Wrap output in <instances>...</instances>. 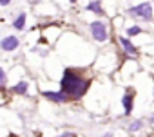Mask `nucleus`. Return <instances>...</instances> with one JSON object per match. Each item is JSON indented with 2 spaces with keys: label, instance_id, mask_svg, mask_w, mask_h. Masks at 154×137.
Here are the masks:
<instances>
[{
  "label": "nucleus",
  "instance_id": "nucleus-1",
  "mask_svg": "<svg viewBox=\"0 0 154 137\" xmlns=\"http://www.w3.org/2000/svg\"><path fill=\"white\" fill-rule=\"evenodd\" d=\"M91 81L82 78L80 74H76L71 68H65L62 81H60V92L67 98V99H80L87 90H89Z\"/></svg>",
  "mask_w": 154,
  "mask_h": 137
},
{
  "label": "nucleus",
  "instance_id": "nucleus-2",
  "mask_svg": "<svg viewBox=\"0 0 154 137\" xmlns=\"http://www.w3.org/2000/svg\"><path fill=\"white\" fill-rule=\"evenodd\" d=\"M129 15L134 16V18L145 20V22H150L152 20V6H150V2L138 4V6H134V7L129 9Z\"/></svg>",
  "mask_w": 154,
  "mask_h": 137
},
{
  "label": "nucleus",
  "instance_id": "nucleus-3",
  "mask_svg": "<svg viewBox=\"0 0 154 137\" xmlns=\"http://www.w3.org/2000/svg\"><path fill=\"white\" fill-rule=\"evenodd\" d=\"M89 29H91V34H93V38L96 42H105L107 40V25L103 22L96 20V22H93L89 25Z\"/></svg>",
  "mask_w": 154,
  "mask_h": 137
},
{
  "label": "nucleus",
  "instance_id": "nucleus-4",
  "mask_svg": "<svg viewBox=\"0 0 154 137\" xmlns=\"http://www.w3.org/2000/svg\"><path fill=\"white\" fill-rule=\"evenodd\" d=\"M20 45V40L15 36V34H9V36H4L0 40V49L4 52H11V51H17Z\"/></svg>",
  "mask_w": 154,
  "mask_h": 137
},
{
  "label": "nucleus",
  "instance_id": "nucleus-5",
  "mask_svg": "<svg viewBox=\"0 0 154 137\" xmlns=\"http://www.w3.org/2000/svg\"><path fill=\"white\" fill-rule=\"evenodd\" d=\"M42 96L45 98V99H49V101H53V103H67L69 99L62 94V92H53V90H44L42 92Z\"/></svg>",
  "mask_w": 154,
  "mask_h": 137
},
{
  "label": "nucleus",
  "instance_id": "nucleus-6",
  "mask_svg": "<svg viewBox=\"0 0 154 137\" xmlns=\"http://www.w3.org/2000/svg\"><path fill=\"white\" fill-rule=\"evenodd\" d=\"M118 40H120L122 49H123L127 54H131V56H136V54H138V49L132 45V42H131V38H129V36H127V38H125V36H120Z\"/></svg>",
  "mask_w": 154,
  "mask_h": 137
},
{
  "label": "nucleus",
  "instance_id": "nucleus-7",
  "mask_svg": "<svg viewBox=\"0 0 154 137\" xmlns=\"http://www.w3.org/2000/svg\"><path fill=\"white\" fill-rule=\"evenodd\" d=\"M122 105H123L125 115H129V114L132 112V105H134V98H132V94H123V98H122Z\"/></svg>",
  "mask_w": 154,
  "mask_h": 137
},
{
  "label": "nucleus",
  "instance_id": "nucleus-8",
  "mask_svg": "<svg viewBox=\"0 0 154 137\" xmlns=\"http://www.w3.org/2000/svg\"><path fill=\"white\" fill-rule=\"evenodd\" d=\"M27 90H29V83H27V81H18V83L11 89V92L20 94V96H26V94H27Z\"/></svg>",
  "mask_w": 154,
  "mask_h": 137
},
{
  "label": "nucleus",
  "instance_id": "nucleus-9",
  "mask_svg": "<svg viewBox=\"0 0 154 137\" xmlns=\"http://www.w3.org/2000/svg\"><path fill=\"white\" fill-rule=\"evenodd\" d=\"M87 11H91L94 15H103V7H102V4L98 2V0H91V2L87 4Z\"/></svg>",
  "mask_w": 154,
  "mask_h": 137
},
{
  "label": "nucleus",
  "instance_id": "nucleus-10",
  "mask_svg": "<svg viewBox=\"0 0 154 137\" xmlns=\"http://www.w3.org/2000/svg\"><path fill=\"white\" fill-rule=\"evenodd\" d=\"M26 20H27L26 13H20V15L13 20V27H15V29H18V31H24V27H26Z\"/></svg>",
  "mask_w": 154,
  "mask_h": 137
},
{
  "label": "nucleus",
  "instance_id": "nucleus-11",
  "mask_svg": "<svg viewBox=\"0 0 154 137\" xmlns=\"http://www.w3.org/2000/svg\"><path fill=\"white\" fill-rule=\"evenodd\" d=\"M141 128H143V121L141 119H136V121H132L129 124V132H140Z\"/></svg>",
  "mask_w": 154,
  "mask_h": 137
},
{
  "label": "nucleus",
  "instance_id": "nucleus-12",
  "mask_svg": "<svg viewBox=\"0 0 154 137\" xmlns=\"http://www.w3.org/2000/svg\"><path fill=\"white\" fill-rule=\"evenodd\" d=\"M6 81H8V76L4 72V68H0V92L6 89Z\"/></svg>",
  "mask_w": 154,
  "mask_h": 137
},
{
  "label": "nucleus",
  "instance_id": "nucleus-13",
  "mask_svg": "<svg viewBox=\"0 0 154 137\" xmlns=\"http://www.w3.org/2000/svg\"><path fill=\"white\" fill-rule=\"evenodd\" d=\"M140 33H141V27H140V25H132V27L127 29V36H136V34H140Z\"/></svg>",
  "mask_w": 154,
  "mask_h": 137
},
{
  "label": "nucleus",
  "instance_id": "nucleus-14",
  "mask_svg": "<svg viewBox=\"0 0 154 137\" xmlns=\"http://www.w3.org/2000/svg\"><path fill=\"white\" fill-rule=\"evenodd\" d=\"M58 137H76L72 132H65V133H62V135H58Z\"/></svg>",
  "mask_w": 154,
  "mask_h": 137
},
{
  "label": "nucleus",
  "instance_id": "nucleus-15",
  "mask_svg": "<svg viewBox=\"0 0 154 137\" xmlns=\"http://www.w3.org/2000/svg\"><path fill=\"white\" fill-rule=\"evenodd\" d=\"M11 0H0V6H9Z\"/></svg>",
  "mask_w": 154,
  "mask_h": 137
},
{
  "label": "nucleus",
  "instance_id": "nucleus-16",
  "mask_svg": "<svg viewBox=\"0 0 154 137\" xmlns=\"http://www.w3.org/2000/svg\"><path fill=\"white\" fill-rule=\"evenodd\" d=\"M102 137H114V135H112V132H105V133H103Z\"/></svg>",
  "mask_w": 154,
  "mask_h": 137
},
{
  "label": "nucleus",
  "instance_id": "nucleus-17",
  "mask_svg": "<svg viewBox=\"0 0 154 137\" xmlns=\"http://www.w3.org/2000/svg\"><path fill=\"white\" fill-rule=\"evenodd\" d=\"M69 2H72V4H74V2H76V0H69Z\"/></svg>",
  "mask_w": 154,
  "mask_h": 137
}]
</instances>
